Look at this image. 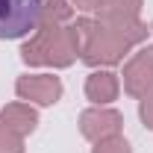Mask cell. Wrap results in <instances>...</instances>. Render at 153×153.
I'll use <instances>...</instances> for the list:
<instances>
[{"instance_id": "cell-1", "label": "cell", "mask_w": 153, "mask_h": 153, "mask_svg": "<svg viewBox=\"0 0 153 153\" xmlns=\"http://www.w3.org/2000/svg\"><path fill=\"white\" fill-rule=\"evenodd\" d=\"M41 0H0V41L27 38L41 21Z\"/></svg>"}]
</instances>
